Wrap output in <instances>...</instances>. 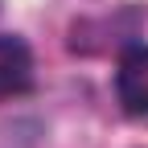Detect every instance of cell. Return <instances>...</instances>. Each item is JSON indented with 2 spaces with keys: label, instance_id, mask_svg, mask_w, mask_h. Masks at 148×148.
Listing matches in <instances>:
<instances>
[{
  "label": "cell",
  "instance_id": "6da1fadb",
  "mask_svg": "<svg viewBox=\"0 0 148 148\" xmlns=\"http://www.w3.org/2000/svg\"><path fill=\"white\" fill-rule=\"evenodd\" d=\"M115 90H119V103L132 119L148 123V49L136 45L119 58V74H115Z\"/></svg>",
  "mask_w": 148,
  "mask_h": 148
},
{
  "label": "cell",
  "instance_id": "7a4b0ae2",
  "mask_svg": "<svg viewBox=\"0 0 148 148\" xmlns=\"http://www.w3.org/2000/svg\"><path fill=\"white\" fill-rule=\"evenodd\" d=\"M29 82H33V58H29L25 41L0 37V99L29 90Z\"/></svg>",
  "mask_w": 148,
  "mask_h": 148
}]
</instances>
